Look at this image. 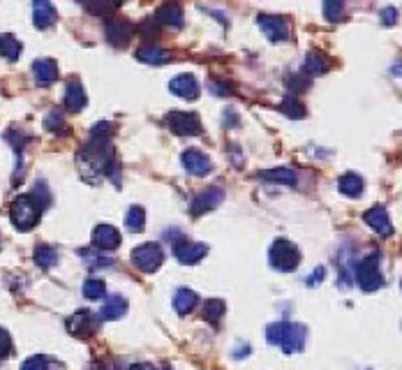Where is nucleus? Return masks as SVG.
I'll list each match as a JSON object with an SVG mask.
<instances>
[{"label":"nucleus","instance_id":"obj_1","mask_svg":"<svg viewBox=\"0 0 402 370\" xmlns=\"http://www.w3.org/2000/svg\"><path fill=\"white\" fill-rule=\"evenodd\" d=\"M79 172L81 179L91 185H100L104 176H109V181L120 183V169L116 155L111 153L109 144H88L81 148V153L76 155Z\"/></svg>","mask_w":402,"mask_h":370},{"label":"nucleus","instance_id":"obj_2","mask_svg":"<svg viewBox=\"0 0 402 370\" xmlns=\"http://www.w3.org/2000/svg\"><path fill=\"white\" fill-rule=\"evenodd\" d=\"M266 338L285 354H296L305 347V327L294 322H275L266 329Z\"/></svg>","mask_w":402,"mask_h":370},{"label":"nucleus","instance_id":"obj_3","mask_svg":"<svg viewBox=\"0 0 402 370\" xmlns=\"http://www.w3.org/2000/svg\"><path fill=\"white\" fill-rule=\"evenodd\" d=\"M42 201H38V197L33 195H21L12 201V208H10V220L12 225L19 229V232H28L35 225H38V220L42 215Z\"/></svg>","mask_w":402,"mask_h":370},{"label":"nucleus","instance_id":"obj_4","mask_svg":"<svg viewBox=\"0 0 402 370\" xmlns=\"http://www.w3.org/2000/svg\"><path fill=\"white\" fill-rule=\"evenodd\" d=\"M268 262L270 267L280 273H292L299 269L301 264V250L296 248V243L287 241V239H277L273 241L268 250Z\"/></svg>","mask_w":402,"mask_h":370},{"label":"nucleus","instance_id":"obj_5","mask_svg":"<svg viewBox=\"0 0 402 370\" xmlns=\"http://www.w3.org/2000/svg\"><path fill=\"white\" fill-rule=\"evenodd\" d=\"M356 283L363 292H377V289L384 285L381 271H379V254L372 252L368 257H363L356 264Z\"/></svg>","mask_w":402,"mask_h":370},{"label":"nucleus","instance_id":"obj_6","mask_svg":"<svg viewBox=\"0 0 402 370\" xmlns=\"http://www.w3.org/2000/svg\"><path fill=\"white\" fill-rule=\"evenodd\" d=\"M167 128L173 132V135H180V137H197L201 135V120L197 113L192 111H178L173 109L167 113Z\"/></svg>","mask_w":402,"mask_h":370},{"label":"nucleus","instance_id":"obj_7","mask_svg":"<svg viewBox=\"0 0 402 370\" xmlns=\"http://www.w3.org/2000/svg\"><path fill=\"white\" fill-rule=\"evenodd\" d=\"M162 262H164V252L157 243H144L132 250V264L144 273H155L162 267Z\"/></svg>","mask_w":402,"mask_h":370},{"label":"nucleus","instance_id":"obj_8","mask_svg":"<svg viewBox=\"0 0 402 370\" xmlns=\"http://www.w3.org/2000/svg\"><path fill=\"white\" fill-rule=\"evenodd\" d=\"M171 250H173V257H176L180 264H199L206 257L208 245L199 243V241H190L185 236H178L176 241H171Z\"/></svg>","mask_w":402,"mask_h":370},{"label":"nucleus","instance_id":"obj_9","mask_svg":"<svg viewBox=\"0 0 402 370\" xmlns=\"http://www.w3.org/2000/svg\"><path fill=\"white\" fill-rule=\"evenodd\" d=\"M257 23H259L261 33H264L270 42H287V40H289V35H292L289 21H287L285 16L259 14L257 16Z\"/></svg>","mask_w":402,"mask_h":370},{"label":"nucleus","instance_id":"obj_10","mask_svg":"<svg viewBox=\"0 0 402 370\" xmlns=\"http://www.w3.org/2000/svg\"><path fill=\"white\" fill-rule=\"evenodd\" d=\"M98 327H100L98 317H95L91 310H76L67 320V331L76 338H91Z\"/></svg>","mask_w":402,"mask_h":370},{"label":"nucleus","instance_id":"obj_11","mask_svg":"<svg viewBox=\"0 0 402 370\" xmlns=\"http://www.w3.org/2000/svg\"><path fill=\"white\" fill-rule=\"evenodd\" d=\"M180 162L192 176H206V174H211V169H213L211 157H208L206 153H201L199 148H188V151H183Z\"/></svg>","mask_w":402,"mask_h":370},{"label":"nucleus","instance_id":"obj_12","mask_svg":"<svg viewBox=\"0 0 402 370\" xmlns=\"http://www.w3.org/2000/svg\"><path fill=\"white\" fill-rule=\"evenodd\" d=\"M132 35H134V26L125 19H111L107 23V38L113 47H118V49L127 47L130 40H132Z\"/></svg>","mask_w":402,"mask_h":370},{"label":"nucleus","instance_id":"obj_13","mask_svg":"<svg viewBox=\"0 0 402 370\" xmlns=\"http://www.w3.org/2000/svg\"><path fill=\"white\" fill-rule=\"evenodd\" d=\"M224 199V192L220 185H213V188H208L201 192L199 197H195V201H192V215H201V213H206V211H213L220 201Z\"/></svg>","mask_w":402,"mask_h":370},{"label":"nucleus","instance_id":"obj_14","mask_svg":"<svg viewBox=\"0 0 402 370\" xmlns=\"http://www.w3.org/2000/svg\"><path fill=\"white\" fill-rule=\"evenodd\" d=\"M363 220L368 223V227L372 229L374 234H379V236H393L391 218H389L386 208H384V206H372L370 211H365Z\"/></svg>","mask_w":402,"mask_h":370},{"label":"nucleus","instance_id":"obj_15","mask_svg":"<svg viewBox=\"0 0 402 370\" xmlns=\"http://www.w3.org/2000/svg\"><path fill=\"white\" fill-rule=\"evenodd\" d=\"M93 245L100 250H116L120 245V232L111 225H98L93 229Z\"/></svg>","mask_w":402,"mask_h":370},{"label":"nucleus","instance_id":"obj_16","mask_svg":"<svg viewBox=\"0 0 402 370\" xmlns=\"http://www.w3.org/2000/svg\"><path fill=\"white\" fill-rule=\"evenodd\" d=\"M169 91L173 95H178V98H183V100H197L199 98V84H197V79L192 74L173 77L171 84H169Z\"/></svg>","mask_w":402,"mask_h":370},{"label":"nucleus","instance_id":"obj_17","mask_svg":"<svg viewBox=\"0 0 402 370\" xmlns=\"http://www.w3.org/2000/svg\"><path fill=\"white\" fill-rule=\"evenodd\" d=\"M58 19V14H56V7L47 3V0H38V3L33 5V23H35V28H40V30H47L51 28V26L56 23Z\"/></svg>","mask_w":402,"mask_h":370},{"label":"nucleus","instance_id":"obj_18","mask_svg":"<svg viewBox=\"0 0 402 370\" xmlns=\"http://www.w3.org/2000/svg\"><path fill=\"white\" fill-rule=\"evenodd\" d=\"M33 77L38 86H51L58 79V65L51 58H40L33 63Z\"/></svg>","mask_w":402,"mask_h":370},{"label":"nucleus","instance_id":"obj_19","mask_svg":"<svg viewBox=\"0 0 402 370\" xmlns=\"http://www.w3.org/2000/svg\"><path fill=\"white\" fill-rule=\"evenodd\" d=\"M153 21L167 26V28H173V30L183 28V10H180V5H176V3L162 5L160 10L155 12V19Z\"/></svg>","mask_w":402,"mask_h":370},{"label":"nucleus","instance_id":"obj_20","mask_svg":"<svg viewBox=\"0 0 402 370\" xmlns=\"http://www.w3.org/2000/svg\"><path fill=\"white\" fill-rule=\"evenodd\" d=\"M127 313V298L125 296H120V294H113L107 298V303L102 305V310H100V317L102 320H120Z\"/></svg>","mask_w":402,"mask_h":370},{"label":"nucleus","instance_id":"obj_21","mask_svg":"<svg viewBox=\"0 0 402 370\" xmlns=\"http://www.w3.org/2000/svg\"><path fill=\"white\" fill-rule=\"evenodd\" d=\"M338 190L343 192V195L352 197V199L361 197L363 195V179L358 174H354V172L343 174V176H340V181H338Z\"/></svg>","mask_w":402,"mask_h":370},{"label":"nucleus","instance_id":"obj_22","mask_svg":"<svg viewBox=\"0 0 402 370\" xmlns=\"http://www.w3.org/2000/svg\"><path fill=\"white\" fill-rule=\"evenodd\" d=\"M86 107V93L79 82H69L65 86V109L69 111H81Z\"/></svg>","mask_w":402,"mask_h":370},{"label":"nucleus","instance_id":"obj_23","mask_svg":"<svg viewBox=\"0 0 402 370\" xmlns=\"http://www.w3.org/2000/svg\"><path fill=\"white\" fill-rule=\"evenodd\" d=\"M137 58L148 65H164L171 60V51L160 49V47H142L137 51Z\"/></svg>","mask_w":402,"mask_h":370},{"label":"nucleus","instance_id":"obj_24","mask_svg":"<svg viewBox=\"0 0 402 370\" xmlns=\"http://www.w3.org/2000/svg\"><path fill=\"white\" fill-rule=\"evenodd\" d=\"M305 74H310V77H317V74H324L331 69V60L324 56V54H319V51H310L308 56H305Z\"/></svg>","mask_w":402,"mask_h":370},{"label":"nucleus","instance_id":"obj_25","mask_svg":"<svg viewBox=\"0 0 402 370\" xmlns=\"http://www.w3.org/2000/svg\"><path fill=\"white\" fill-rule=\"evenodd\" d=\"M259 179H264V181H275V183H285V185H296V172L289 169V167H275V169H268V172H259L257 174Z\"/></svg>","mask_w":402,"mask_h":370},{"label":"nucleus","instance_id":"obj_26","mask_svg":"<svg viewBox=\"0 0 402 370\" xmlns=\"http://www.w3.org/2000/svg\"><path fill=\"white\" fill-rule=\"evenodd\" d=\"M195 305H197V294L188 287H180L176 292V296H173V308H176V313L188 315V313L195 310Z\"/></svg>","mask_w":402,"mask_h":370},{"label":"nucleus","instance_id":"obj_27","mask_svg":"<svg viewBox=\"0 0 402 370\" xmlns=\"http://www.w3.org/2000/svg\"><path fill=\"white\" fill-rule=\"evenodd\" d=\"M35 262H38V267H42V269L56 267V264H58V250L54 248V245L42 243V245L35 248Z\"/></svg>","mask_w":402,"mask_h":370},{"label":"nucleus","instance_id":"obj_28","mask_svg":"<svg viewBox=\"0 0 402 370\" xmlns=\"http://www.w3.org/2000/svg\"><path fill=\"white\" fill-rule=\"evenodd\" d=\"M125 227L130 229V232H144L146 227V211L142 206H130L127 213H125Z\"/></svg>","mask_w":402,"mask_h":370},{"label":"nucleus","instance_id":"obj_29","mask_svg":"<svg viewBox=\"0 0 402 370\" xmlns=\"http://www.w3.org/2000/svg\"><path fill=\"white\" fill-rule=\"evenodd\" d=\"M0 54H3L7 60H16L21 54V44L12 35H0Z\"/></svg>","mask_w":402,"mask_h":370},{"label":"nucleus","instance_id":"obj_30","mask_svg":"<svg viewBox=\"0 0 402 370\" xmlns=\"http://www.w3.org/2000/svg\"><path fill=\"white\" fill-rule=\"evenodd\" d=\"M226 313V305L222 298H208L206 301V308H204V317L211 324H217L222 320V315Z\"/></svg>","mask_w":402,"mask_h":370},{"label":"nucleus","instance_id":"obj_31","mask_svg":"<svg viewBox=\"0 0 402 370\" xmlns=\"http://www.w3.org/2000/svg\"><path fill=\"white\" fill-rule=\"evenodd\" d=\"M280 109H282L289 118H303L305 116V109H303L301 100L296 98V95H292V93L285 95V100H282V104H280Z\"/></svg>","mask_w":402,"mask_h":370},{"label":"nucleus","instance_id":"obj_32","mask_svg":"<svg viewBox=\"0 0 402 370\" xmlns=\"http://www.w3.org/2000/svg\"><path fill=\"white\" fill-rule=\"evenodd\" d=\"M79 257H84L86 267H88V269H109V267H113V259L102 257V254H95L93 250H79Z\"/></svg>","mask_w":402,"mask_h":370},{"label":"nucleus","instance_id":"obj_33","mask_svg":"<svg viewBox=\"0 0 402 370\" xmlns=\"http://www.w3.org/2000/svg\"><path fill=\"white\" fill-rule=\"evenodd\" d=\"M104 292H107V285H104L100 278H88L84 283V296L86 298H102Z\"/></svg>","mask_w":402,"mask_h":370},{"label":"nucleus","instance_id":"obj_34","mask_svg":"<svg viewBox=\"0 0 402 370\" xmlns=\"http://www.w3.org/2000/svg\"><path fill=\"white\" fill-rule=\"evenodd\" d=\"M111 123H98V125L93 128V144H109L111 142Z\"/></svg>","mask_w":402,"mask_h":370},{"label":"nucleus","instance_id":"obj_35","mask_svg":"<svg viewBox=\"0 0 402 370\" xmlns=\"http://www.w3.org/2000/svg\"><path fill=\"white\" fill-rule=\"evenodd\" d=\"M45 128L51 132H63L65 120H63V111L60 109H51V113L45 118Z\"/></svg>","mask_w":402,"mask_h":370},{"label":"nucleus","instance_id":"obj_36","mask_svg":"<svg viewBox=\"0 0 402 370\" xmlns=\"http://www.w3.org/2000/svg\"><path fill=\"white\" fill-rule=\"evenodd\" d=\"M49 364H51V361L45 354H35V357L23 361L21 370H49Z\"/></svg>","mask_w":402,"mask_h":370},{"label":"nucleus","instance_id":"obj_37","mask_svg":"<svg viewBox=\"0 0 402 370\" xmlns=\"http://www.w3.org/2000/svg\"><path fill=\"white\" fill-rule=\"evenodd\" d=\"M343 14H345V5L343 3H335V0H328V3H324V16L328 21H338Z\"/></svg>","mask_w":402,"mask_h":370},{"label":"nucleus","instance_id":"obj_38","mask_svg":"<svg viewBox=\"0 0 402 370\" xmlns=\"http://www.w3.org/2000/svg\"><path fill=\"white\" fill-rule=\"evenodd\" d=\"M86 10H88L91 14L109 16L113 10H116V5H113V3H86Z\"/></svg>","mask_w":402,"mask_h":370},{"label":"nucleus","instance_id":"obj_39","mask_svg":"<svg viewBox=\"0 0 402 370\" xmlns=\"http://www.w3.org/2000/svg\"><path fill=\"white\" fill-rule=\"evenodd\" d=\"M12 354V338L5 329H0V361Z\"/></svg>","mask_w":402,"mask_h":370},{"label":"nucleus","instance_id":"obj_40","mask_svg":"<svg viewBox=\"0 0 402 370\" xmlns=\"http://www.w3.org/2000/svg\"><path fill=\"white\" fill-rule=\"evenodd\" d=\"M208 91H211L213 95H229L231 88L226 84H220V82H208Z\"/></svg>","mask_w":402,"mask_h":370},{"label":"nucleus","instance_id":"obj_41","mask_svg":"<svg viewBox=\"0 0 402 370\" xmlns=\"http://www.w3.org/2000/svg\"><path fill=\"white\" fill-rule=\"evenodd\" d=\"M381 16H384V23L391 26V23H396V16H398V12L393 10V7H386V10L381 12Z\"/></svg>","mask_w":402,"mask_h":370},{"label":"nucleus","instance_id":"obj_42","mask_svg":"<svg viewBox=\"0 0 402 370\" xmlns=\"http://www.w3.org/2000/svg\"><path fill=\"white\" fill-rule=\"evenodd\" d=\"M324 273H326V271L321 269V267H319V269H314V271H312V276H310V280H308V285H317V283H321Z\"/></svg>","mask_w":402,"mask_h":370},{"label":"nucleus","instance_id":"obj_43","mask_svg":"<svg viewBox=\"0 0 402 370\" xmlns=\"http://www.w3.org/2000/svg\"><path fill=\"white\" fill-rule=\"evenodd\" d=\"M250 354V345H239L234 349V359H243Z\"/></svg>","mask_w":402,"mask_h":370},{"label":"nucleus","instance_id":"obj_44","mask_svg":"<svg viewBox=\"0 0 402 370\" xmlns=\"http://www.w3.org/2000/svg\"><path fill=\"white\" fill-rule=\"evenodd\" d=\"M130 370H151V366H146V364H137V366H132Z\"/></svg>","mask_w":402,"mask_h":370},{"label":"nucleus","instance_id":"obj_45","mask_svg":"<svg viewBox=\"0 0 402 370\" xmlns=\"http://www.w3.org/2000/svg\"><path fill=\"white\" fill-rule=\"evenodd\" d=\"M91 370H107V368H104L102 364H95V366H91Z\"/></svg>","mask_w":402,"mask_h":370},{"label":"nucleus","instance_id":"obj_46","mask_svg":"<svg viewBox=\"0 0 402 370\" xmlns=\"http://www.w3.org/2000/svg\"><path fill=\"white\" fill-rule=\"evenodd\" d=\"M162 370H171V368H162Z\"/></svg>","mask_w":402,"mask_h":370}]
</instances>
